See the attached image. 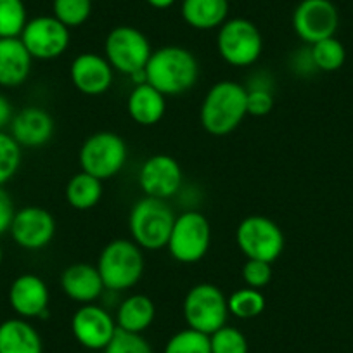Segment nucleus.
Here are the masks:
<instances>
[{"instance_id": "f257e3e1", "label": "nucleus", "mask_w": 353, "mask_h": 353, "mask_svg": "<svg viewBox=\"0 0 353 353\" xmlns=\"http://www.w3.org/2000/svg\"><path fill=\"white\" fill-rule=\"evenodd\" d=\"M148 83L165 97L182 96L199 80V63L194 54L181 46H165L152 50L145 64Z\"/></svg>"}, {"instance_id": "f03ea898", "label": "nucleus", "mask_w": 353, "mask_h": 353, "mask_svg": "<svg viewBox=\"0 0 353 353\" xmlns=\"http://www.w3.org/2000/svg\"><path fill=\"white\" fill-rule=\"evenodd\" d=\"M248 90L243 83L232 80L216 81L210 87L199 108L201 127L215 137L232 134L248 117Z\"/></svg>"}, {"instance_id": "7ed1b4c3", "label": "nucleus", "mask_w": 353, "mask_h": 353, "mask_svg": "<svg viewBox=\"0 0 353 353\" xmlns=\"http://www.w3.org/2000/svg\"><path fill=\"white\" fill-rule=\"evenodd\" d=\"M142 251L132 239H113L103 248L96 267L106 291L123 293L137 286L145 270Z\"/></svg>"}, {"instance_id": "20e7f679", "label": "nucleus", "mask_w": 353, "mask_h": 353, "mask_svg": "<svg viewBox=\"0 0 353 353\" xmlns=\"http://www.w3.org/2000/svg\"><path fill=\"white\" fill-rule=\"evenodd\" d=\"M175 213L165 199L144 196L134 203L128 213V232L132 241L145 251H159L166 248L172 232Z\"/></svg>"}, {"instance_id": "39448f33", "label": "nucleus", "mask_w": 353, "mask_h": 353, "mask_svg": "<svg viewBox=\"0 0 353 353\" xmlns=\"http://www.w3.org/2000/svg\"><path fill=\"white\" fill-rule=\"evenodd\" d=\"M128 159L127 142L117 132L101 130L88 135L78 151L81 172L110 181L125 168Z\"/></svg>"}, {"instance_id": "423d86ee", "label": "nucleus", "mask_w": 353, "mask_h": 353, "mask_svg": "<svg viewBox=\"0 0 353 353\" xmlns=\"http://www.w3.org/2000/svg\"><path fill=\"white\" fill-rule=\"evenodd\" d=\"M212 246V225L198 210H188L175 216L166 250L179 263L192 265L201 261Z\"/></svg>"}, {"instance_id": "0eeeda50", "label": "nucleus", "mask_w": 353, "mask_h": 353, "mask_svg": "<svg viewBox=\"0 0 353 353\" xmlns=\"http://www.w3.org/2000/svg\"><path fill=\"white\" fill-rule=\"evenodd\" d=\"M182 314L188 327L208 336L223 327L230 315L227 296L219 286L212 283L194 284L185 293Z\"/></svg>"}, {"instance_id": "6e6552de", "label": "nucleus", "mask_w": 353, "mask_h": 353, "mask_svg": "<svg viewBox=\"0 0 353 353\" xmlns=\"http://www.w3.org/2000/svg\"><path fill=\"white\" fill-rule=\"evenodd\" d=\"M216 49L229 66H253L263 50V37L258 26L250 19H227L216 33Z\"/></svg>"}, {"instance_id": "1a4fd4ad", "label": "nucleus", "mask_w": 353, "mask_h": 353, "mask_svg": "<svg viewBox=\"0 0 353 353\" xmlns=\"http://www.w3.org/2000/svg\"><path fill=\"white\" fill-rule=\"evenodd\" d=\"M236 244L248 260H261L274 263L283 254L284 232L272 219L263 215H250L239 222L236 229Z\"/></svg>"}, {"instance_id": "9d476101", "label": "nucleus", "mask_w": 353, "mask_h": 353, "mask_svg": "<svg viewBox=\"0 0 353 353\" xmlns=\"http://www.w3.org/2000/svg\"><path fill=\"white\" fill-rule=\"evenodd\" d=\"M151 54L149 39L134 26H117L108 33L104 42V57L108 63L114 71L127 77L144 70Z\"/></svg>"}, {"instance_id": "9b49d317", "label": "nucleus", "mask_w": 353, "mask_h": 353, "mask_svg": "<svg viewBox=\"0 0 353 353\" xmlns=\"http://www.w3.org/2000/svg\"><path fill=\"white\" fill-rule=\"evenodd\" d=\"M19 39L33 59L52 61L70 49L71 33L54 16H37L28 19Z\"/></svg>"}, {"instance_id": "f8f14e48", "label": "nucleus", "mask_w": 353, "mask_h": 353, "mask_svg": "<svg viewBox=\"0 0 353 353\" xmlns=\"http://www.w3.org/2000/svg\"><path fill=\"white\" fill-rule=\"evenodd\" d=\"M339 14L331 0H301L293 12V30L307 46L334 37Z\"/></svg>"}, {"instance_id": "ddd939ff", "label": "nucleus", "mask_w": 353, "mask_h": 353, "mask_svg": "<svg viewBox=\"0 0 353 353\" xmlns=\"http://www.w3.org/2000/svg\"><path fill=\"white\" fill-rule=\"evenodd\" d=\"M137 182L144 196L168 201L181 192L184 173L175 158L168 154H154L141 165Z\"/></svg>"}, {"instance_id": "4468645a", "label": "nucleus", "mask_w": 353, "mask_h": 353, "mask_svg": "<svg viewBox=\"0 0 353 353\" xmlns=\"http://www.w3.org/2000/svg\"><path fill=\"white\" fill-rule=\"evenodd\" d=\"M118 325L113 315L104 307L96 303L80 305L71 317V332L80 346L87 350L103 352L113 336Z\"/></svg>"}, {"instance_id": "2eb2a0df", "label": "nucleus", "mask_w": 353, "mask_h": 353, "mask_svg": "<svg viewBox=\"0 0 353 353\" xmlns=\"http://www.w3.org/2000/svg\"><path fill=\"white\" fill-rule=\"evenodd\" d=\"M9 232L21 250H46L56 236V219L42 206H25L16 210Z\"/></svg>"}, {"instance_id": "dca6fc26", "label": "nucleus", "mask_w": 353, "mask_h": 353, "mask_svg": "<svg viewBox=\"0 0 353 353\" xmlns=\"http://www.w3.org/2000/svg\"><path fill=\"white\" fill-rule=\"evenodd\" d=\"M70 80L80 94L97 97L111 88L114 81V70L101 54L81 52L71 61Z\"/></svg>"}, {"instance_id": "f3484780", "label": "nucleus", "mask_w": 353, "mask_h": 353, "mask_svg": "<svg viewBox=\"0 0 353 353\" xmlns=\"http://www.w3.org/2000/svg\"><path fill=\"white\" fill-rule=\"evenodd\" d=\"M49 301V286L37 274H21L9 288V305L18 317L26 321L47 317Z\"/></svg>"}, {"instance_id": "a211bd4d", "label": "nucleus", "mask_w": 353, "mask_h": 353, "mask_svg": "<svg viewBox=\"0 0 353 353\" xmlns=\"http://www.w3.org/2000/svg\"><path fill=\"white\" fill-rule=\"evenodd\" d=\"M54 118L43 108L28 106L14 114L11 125H9V134L14 137L21 148H42L49 144L54 137Z\"/></svg>"}, {"instance_id": "6ab92c4d", "label": "nucleus", "mask_w": 353, "mask_h": 353, "mask_svg": "<svg viewBox=\"0 0 353 353\" xmlns=\"http://www.w3.org/2000/svg\"><path fill=\"white\" fill-rule=\"evenodd\" d=\"M59 284L63 293L78 305L96 303L106 291L96 265L85 263V261L71 263L70 267H66L61 272Z\"/></svg>"}, {"instance_id": "aec40b11", "label": "nucleus", "mask_w": 353, "mask_h": 353, "mask_svg": "<svg viewBox=\"0 0 353 353\" xmlns=\"http://www.w3.org/2000/svg\"><path fill=\"white\" fill-rule=\"evenodd\" d=\"M33 57L21 39H0V87L14 88L32 73Z\"/></svg>"}, {"instance_id": "412c9836", "label": "nucleus", "mask_w": 353, "mask_h": 353, "mask_svg": "<svg viewBox=\"0 0 353 353\" xmlns=\"http://www.w3.org/2000/svg\"><path fill=\"white\" fill-rule=\"evenodd\" d=\"M127 111L132 121L141 127H152L163 120L166 113V97L152 85H135L128 94Z\"/></svg>"}, {"instance_id": "4be33fe9", "label": "nucleus", "mask_w": 353, "mask_h": 353, "mask_svg": "<svg viewBox=\"0 0 353 353\" xmlns=\"http://www.w3.org/2000/svg\"><path fill=\"white\" fill-rule=\"evenodd\" d=\"M39 331L21 317L8 319L0 324V353H42Z\"/></svg>"}, {"instance_id": "5701e85b", "label": "nucleus", "mask_w": 353, "mask_h": 353, "mask_svg": "<svg viewBox=\"0 0 353 353\" xmlns=\"http://www.w3.org/2000/svg\"><path fill=\"white\" fill-rule=\"evenodd\" d=\"M156 319V305L148 294L135 293L130 296L123 298L121 303L118 305L117 321L118 329L134 334H142L152 325Z\"/></svg>"}, {"instance_id": "b1692460", "label": "nucleus", "mask_w": 353, "mask_h": 353, "mask_svg": "<svg viewBox=\"0 0 353 353\" xmlns=\"http://www.w3.org/2000/svg\"><path fill=\"white\" fill-rule=\"evenodd\" d=\"M185 25L194 30L208 32L216 30L227 21L229 2L227 0H184L181 8Z\"/></svg>"}, {"instance_id": "393cba45", "label": "nucleus", "mask_w": 353, "mask_h": 353, "mask_svg": "<svg viewBox=\"0 0 353 353\" xmlns=\"http://www.w3.org/2000/svg\"><path fill=\"white\" fill-rule=\"evenodd\" d=\"M64 196H66L68 205L73 210L88 212L96 208L103 199V181L80 170L68 181Z\"/></svg>"}, {"instance_id": "a878e982", "label": "nucleus", "mask_w": 353, "mask_h": 353, "mask_svg": "<svg viewBox=\"0 0 353 353\" xmlns=\"http://www.w3.org/2000/svg\"><path fill=\"white\" fill-rule=\"evenodd\" d=\"M227 305H229V314L236 319H243V321H250V319L260 317L267 307V300H265L261 290H254V288H241V290L234 291L229 298H227Z\"/></svg>"}, {"instance_id": "bb28decb", "label": "nucleus", "mask_w": 353, "mask_h": 353, "mask_svg": "<svg viewBox=\"0 0 353 353\" xmlns=\"http://www.w3.org/2000/svg\"><path fill=\"white\" fill-rule=\"evenodd\" d=\"M308 47H310L312 59H314V64L315 68H317V71L332 73V71H338L339 68L345 64V59H346L345 46H343L336 37L324 39L321 40V42Z\"/></svg>"}, {"instance_id": "cd10ccee", "label": "nucleus", "mask_w": 353, "mask_h": 353, "mask_svg": "<svg viewBox=\"0 0 353 353\" xmlns=\"http://www.w3.org/2000/svg\"><path fill=\"white\" fill-rule=\"evenodd\" d=\"M28 23L23 0H0V39H19Z\"/></svg>"}, {"instance_id": "c85d7f7f", "label": "nucleus", "mask_w": 353, "mask_h": 353, "mask_svg": "<svg viewBox=\"0 0 353 353\" xmlns=\"http://www.w3.org/2000/svg\"><path fill=\"white\" fill-rule=\"evenodd\" d=\"M23 161V148L9 132H0V188L11 182L19 172Z\"/></svg>"}, {"instance_id": "c756f323", "label": "nucleus", "mask_w": 353, "mask_h": 353, "mask_svg": "<svg viewBox=\"0 0 353 353\" xmlns=\"http://www.w3.org/2000/svg\"><path fill=\"white\" fill-rule=\"evenodd\" d=\"M92 14V0H54L52 16L66 28L85 25Z\"/></svg>"}, {"instance_id": "7c9ffc66", "label": "nucleus", "mask_w": 353, "mask_h": 353, "mask_svg": "<svg viewBox=\"0 0 353 353\" xmlns=\"http://www.w3.org/2000/svg\"><path fill=\"white\" fill-rule=\"evenodd\" d=\"M163 353H212L210 336L196 329H182L166 341Z\"/></svg>"}, {"instance_id": "2f4dec72", "label": "nucleus", "mask_w": 353, "mask_h": 353, "mask_svg": "<svg viewBox=\"0 0 353 353\" xmlns=\"http://www.w3.org/2000/svg\"><path fill=\"white\" fill-rule=\"evenodd\" d=\"M210 346H212V353H248L250 346H248L246 336L243 331L232 325H223L219 331L210 334Z\"/></svg>"}, {"instance_id": "473e14b6", "label": "nucleus", "mask_w": 353, "mask_h": 353, "mask_svg": "<svg viewBox=\"0 0 353 353\" xmlns=\"http://www.w3.org/2000/svg\"><path fill=\"white\" fill-rule=\"evenodd\" d=\"M103 353H152V348L142 334L118 329Z\"/></svg>"}, {"instance_id": "72a5a7b5", "label": "nucleus", "mask_w": 353, "mask_h": 353, "mask_svg": "<svg viewBox=\"0 0 353 353\" xmlns=\"http://www.w3.org/2000/svg\"><path fill=\"white\" fill-rule=\"evenodd\" d=\"M241 277L248 288L261 290L272 281V263L261 260H246L241 269Z\"/></svg>"}, {"instance_id": "f704fd0d", "label": "nucleus", "mask_w": 353, "mask_h": 353, "mask_svg": "<svg viewBox=\"0 0 353 353\" xmlns=\"http://www.w3.org/2000/svg\"><path fill=\"white\" fill-rule=\"evenodd\" d=\"M246 110L251 117H267L274 110L272 88H246Z\"/></svg>"}, {"instance_id": "c9c22d12", "label": "nucleus", "mask_w": 353, "mask_h": 353, "mask_svg": "<svg viewBox=\"0 0 353 353\" xmlns=\"http://www.w3.org/2000/svg\"><path fill=\"white\" fill-rule=\"evenodd\" d=\"M14 201L11 194L4 188H0V236H4L11 229L12 219H14Z\"/></svg>"}, {"instance_id": "e433bc0d", "label": "nucleus", "mask_w": 353, "mask_h": 353, "mask_svg": "<svg viewBox=\"0 0 353 353\" xmlns=\"http://www.w3.org/2000/svg\"><path fill=\"white\" fill-rule=\"evenodd\" d=\"M291 64H293V70L296 71L298 74H308L312 73V71H317V68H315L314 64V59H312L310 47H307V49L303 50H296Z\"/></svg>"}, {"instance_id": "4c0bfd02", "label": "nucleus", "mask_w": 353, "mask_h": 353, "mask_svg": "<svg viewBox=\"0 0 353 353\" xmlns=\"http://www.w3.org/2000/svg\"><path fill=\"white\" fill-rule=\"evenodd\" d=\"M14 110H12V104L4 94H0V132L6 130V128L11 125L12 118H14Z\"/></svg>"}, {"instance_id": "58836bf2", "label": "nucleus", "mask_w": 353, "mask_h": 353, "mask_svg": "<svg viewBox=\"0 0 353 353\" xmlns=\"http://www.w3.org/2000/svg\"><path fill=\"white\" fill-rule=\"evenodd\" d=\"M145 2L154 9H168L175 4V0H145Z\"/></svg>"}, {"instance_id": "ea45409f", "label": "nucleus", "mask_w": 353, "mask_h": 353, "mask_svg": "<svg viewBox=\"0 0 353 353\" xmlns=\"http://www.w3.org/2000/svg\"><path fill=\"white\" fill-rule=\"evenodd\" d=\"M2 261H4V250L0 246V265H2Z\"/></svg>"}, {"instance_id": "a19ab883", "label": "nucleus", "mask_w": 353, "mask_h": 353, "mask_svg": "<svg viewBox=\"0 0 353 353\" xmlns=\"http://www.w3.org/2000/svg\"><path fill=\"white\" fill-rule=\"evenodd\" d=\"M227 2H232V0H227Z\"/></svg>"}]
</instances>
